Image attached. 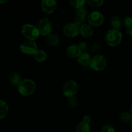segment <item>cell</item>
Returning <instances> with one entry per match:
<instances>
[{
    "label": "cell",
    "instance_id": "cell-27",
    "mask_svg": "<svg viewBox=\"0 0 132 132\" xmlns=\"http://www.w3.org/2000/svg\"><path fill=\"white\" fill-rule=\"evenodd\" d=\"M101 48H102V46L99 43H94L92 46V50L94 53L98 52L100 51Z\"/></svg>",
    "mask_w": 132,
    "mask_h": 132
},
{
    "label": "cell",
    "instance_id": "cell-4",
    "mask_svg": "<svg viewBox=\"0 0 132 132\" xmlns=\"http://www.w3.org/2000/svg\"><path fill=\"white\" fill-rule=\"evenodd\" d=\"M78 86L76 81L70 80L64 83L62 88V93L65 96L69 98L75 96L78 92Z\"/></svg>",
    "mask_w": 132,
    "mask_h": 132
},
{
    "label": "cell",
    "instance_id": "cell-1",
    "mask_svg": "<svg viewBox=\"0 0 132 132\" xmlns=\"http://www.w3.org/2000/svg\"><path fill=\"white\" fill-rule=\"evenodd\" d=\"M18 91L23 96H28L33 94L36 89V83L32 80L26 79L21 81L17 86Z\"/></svg>",
    "mask_w": 132,
    "mask_h": 132
},
{
    "label": "cell",
    "instance_id": "cell-13",
    "mask_svg": "<svg viewBox=\"0 0 132 132\" xmlns=\"http://www.w3.org/2000/svg\"><path fill=\"white\" fill-rule=\"evenodd\" d=\"M91 57L88 53H82L81 55L77 58L78 63L81 66H87L90 64Z\"/></svg>",
    "mask_w": 132,
    "mask_h": 132
},
{
    "label": "cell",
    "instance_id": "cell-3",
    "mask_svg": "<svg viewBox=\"0 0 132 132\" xmlns=\"http://www.w3.org/2000/svg\"><path fill=\"white\" fill-rule=\"evenodd\" d=\"M21 32L27 40L34 41L40 36V32L37 27L31 24H25L21 28Z\"/></svg>",
    "mask_w": 132,
    "mask_h": 132
},
{
    "label": "cell",
    "instance_id": "cell-12",
    "mask_svg": "<svg viewBox=\"0 0 132 132\" xmlns=\"http://www.w3.org/2000/svg\"><path fill=\"white\" fill-rule=\"evenodd\" d=\"M79 34H80L81 36L85 38H88L93 36V29L90 24H84L80 27Z\"/></svg>",
    "mask_w": 132,
    "mask_h": 132
},
{
    "label": "cell",
    "instance_id": "cell-2",
    "mask_svg": "<svg viewBox=\"0 0 132 132\" xmlns=\"http://www.w3.org/2000/svg\"><path fill=\"white\" fill-rule=\"evenodd\" d=\"M105 41L110 46H116L121 43L122 34L120 30L111 29L106 32L105 35Z\"/></svg>",
    "mask_w": 132,
    "mask_h": 132
},
{
    "label": "cell",
    "instance_id": "cell-20",
    "mask_svg": "<svg viewBox=\"0 0 132 132\" xmlns=\"http://www.w3.org/2000/svg\"><path fill=\"white\" fill-rule=\"evenodd\" d=\"M120 121L124 123H128L132 121V116L129 112H124L120 114Z\"/></svg>",
    "mask_w": 132,
    "mask_h": 132
},
{
    "label": "cell",
    "instance_id": "cell-31",
    "mask_svg": "<svg viewBox=\"0 0 132 132\" xmlns=\"http://www.w3.org/2000/svg\"><path fill=\"white\" fill-rule=\"evenodd\" d=\"M130 36H131V37H132V28H131V32H130Z\"/></svg>",
    "mask_w": 132,
    "mask_h": 132
},
{
    "label": "cell",
    "instance_id": "cell-22",
    "mask_svg": "<svg viewBox=\"0 0 132 132\" xmlns=\"http://www.w3.org/2000/svg\"><path fill=\"white\" fill-rule=\"evenodd\" d=\"M122 24L126 28V29L132 28V16L128 15L124 18L122 20Z\"/></svg>",
    "mask_w": 132,
    "mask_h": 132
},
{
    "label": "cell",
    "instance_id": "cell-5",
    "mask_svg": "<svg viewBox=\"0 0 132 132\" xmlns=\"http://www.w3.org/2000/svg\"><path fill=\"white\" fill-rule=\"evenodd\" d=\"M107 61L104 56L102 55H96L91 58L90 62L91 68L94 71H102L106 68Z\"/></svg>",
    "mask_w": 132,
    "mask_h": 132
},
{
    "label": "cell",
    "instance_id": "cell-24",
    "mask_svg": "<svg viewBox=\"0 0 132 132\" xmlns=\"http://www.w3.org/2000/svg\"><path fill=\"white\" fill-rule=\"evenodd\" d=\"M80 48V51H81L82 53H85L87 51H88L89 49V45L87 43L85 42V41H83V42H81L79 43V45H78Z\"/></svg>",
    "mask_w": 132,
    "mask_h": 132
},
{
    "label": "cell",
    "instance_id": "cell-28",
    "mask_svg": "<svg viewBox=\"0 0 132 132\" xmlns=\"http://www.w3.org/2000/svg\"><path fill=\"white\" fill-rule=\"evenodd\" d=\"M91 117L89 116H85L83 117L82 122H84V123H86L89 125L91 122Z\"/></svg>",
    "mask_w": 132,
    "mask_h": 132
},
{
    "label": "cell",
    "instance_id": "cell-8",
    "mask_svg": "<svg viewBox=\"0 0 132 132\" xmlns=\"http://www.w3.org/2000/svg\"><path fill=\"white\" fill-rule=\"evenodd\" d=\"M79 29L80 27L76 25L74 23H67L63 28V34L67 37L72 38L79 34Z\"/></svg>",
    "mask_w": 132,
    "mask_h": 132
},
{
    "label": "cell",
    "instance_id": "cell-26",
    "mask_svg": "<svg viewBox=\"0 0 132 132\" xmlns=\"http://www.w3.org/2000/svg\"><path fill=\"white\" fill-rule=\"evenodd\" d=\"M102 132H115V128L111 125H105L102 127Z\"/></svg>",
    "mask_w": 132,
    "mask_h": 132
},
{
    "label": "cell",
    "instance_id": "cell-18",
    "mask_svg": "<svg viewBox=\"0 0 132 132\" xmlns=\"http://www.w3.org/2000/svg\"><path fill=\"white\" fill-rule=\"evenodd\" d=\"M34 57L35 60L38 62H43L47 58V54L44 50H38L34 54Z\"/></svg>",
    "mask_w": 132,
    "mask_h": 132
},
{
    "label": "cell",
    "instance_id": "cell-32",
    "mask_svg": "<svg viewBox=\"0 0 132 132\" xmlns=\"http://www.w3.org/2000/svg\"><path fill=\"white\" fill-rule=\"evenodd\" d=\"M131 127H132V121L131 122Z\"/></svg>",
    "mask_w": 132,
    "mask_h": 132
},
{
    "label": "cell",
    "instance_id": "cell-29",
    "mask_svg": "<svg viewBox=\"0 0 132 132\" xmlns=\"http://www.w3.org/2000/svg\"><path fill=\"white\" fill-rule=\"evenodd\" d=\"M6 2H7V1H6V0H0V3L1 4H4Z\"/></svg>",
    "mask_w": 132,
    "mask_h": 132
},
{
    "label": "cell",
    "instance_id": "cell-6",
    "mask_svg": "<svg viewBox=\"0 0 132 132\" xmlns=\"http://www.w3.org/2000/svg\"><path fill=\"white\" fill-rule=\"evenodd\" d=\"M37 28L40 32V34L43 36H47L51 34L53 30V24L48 18H43L38 23Z\"/></svg>",
    "mask_w": 132,
    "mask_h": 132
},
{
    "label": "cell",
    "instance_id": "cell-25",
    "mask_svg": "<svg viewBox=\"0 0 132 132\" xmlns=\"http://www.w3.org/2000/svg\"><path fill=\"white\" fill-rule=\"evenodd\" d=\"M67 103L70 108H75L78 106V100L75 97H72L69 98L67 100Z\"/></svg>",
    "mask_w": 132,
    "mask_h": 132
},
{
    "label": "cell",
    "instance_id": "cell-10",
    "mask_svg": "<svg viewBox=\"0 0 132 132\" xmlns=\"http://www.w3.org/2000/svg\"><path fill=\"white\" fill-rule=\"evenodd\" d=\"M57 6V2L54 0H43L41 1V9L47 14L54 12Z\"/></svg>",
    "mask_w": 132,
    "mask_h": 132
},
{
    "label": "cell",
    "instance_id": "cell-11",
    "mask_svg": "<svg viewBox=\"0 0 132 132\" xmlns=\"http://www.w3.org/2000/svg\"><path fill=\"white\" fill-rule=\"evenodd\" d=\"M66 54L69 57L75 59V58H78L79 56L81 55L82 52L78 45H71L66 49Z\"/></svg>",
    "mask_w": 132,
    "mask_h": 132
},
{
    "label": "cell",
    "instance_id": "cell-19",
    "mask_svg": "<svg viewBox=\"0 0 132 132\" xmlns=\"http://www.w3.org/2000/svg\"><path fill=\"white\" fill-rule=\"evenodd\" d=\"M76 132H90V126L89 125L84 123L82 121L79 122L76 127Z\"/></svg>",
    "mask_w": 132,
    "mask_h": 132
},
{
    "label": "cell",
    "instance_id": "cell-9",
    "mask_svg": "<svg viewBox=\"0 0 132 132\" xmlns=\"http://www.w3.org/2000/svg\"><path fill=\"white\" fill-rule=\"evenodd\" d=\"M88 21L91 26L94 27H100L104 22L103 14L98 11L93 12L88 16Z\"/></svg>",
    "mask_w": 132,
    "mask_h": 132
},
{
    "label": "cell",
    "instance_id": "cell-17",
    "mask_svg": "<svg viewBox=\"0 0 132 132\" xmlns=\"http://www.w3.org/2000/svg\"><path fill=\"white\" fill-rule=\"evenodd\" d=\"M21 76L18 72H12L9 76V81L13 85H17L21 82Z\"/></svg>",
    "mask_w": 132,
    "mask_h": 132
},
{
    "label": "cell",
    "instance_id": "cell-21",
    "mask_svg": "<svg viewBox=\"0 0 132 132\" xmlns=\"http://www.w3.org/2000/svg\"><path fill=\"white\" fill-rule=\"evenodd\" d=\"M85 3H86V1H84V0H71L70 1L71 6L76 9V10L84 7Z\"/></svg>",
    "mask_w": 132,
    "mask_h": 132
},
{
    "label": "cell",
    "instance_id": "cell-23",
    "mask_svg": "<svg viewBox=\"0 0 132 132\" xmlns=\"http://www.w3.org/2000/svg\"><path fill=\"white\" fill-rule=\"evenodd\" d=\"M104 1H102V0H88V1H86L87 4H88L89 6L94 8L100 7L104 5Z\"/></svg>",
    "mask_w": 132,
    "mask_h": 132
},
{
    "label": "cell",
    "instance_id": "cell-15",
    "mask_svg": "<svg viewBox=\"0 0 132 132\" xmlns=\"http://www.w3.org/2000/svg\"><path fill=\"white\" fill-rule=\"evenodd\" d=\"M110 23H111V27H113V29L117 30H119L122 26V21L116 15L113 16L111 18Z\"/></svg>",
    "mask_w": 132,
    "mask_h": 132
},
{
    "label": "cell",
    "instance_id": "cell-7",
    "mask_svg": "<svg viewBox=\"0 0 132 132\" xmlns=\"http://www.w3.org/2000/svg\"><path fill=\"white\" fill-rule=\"evenodd\" d=\"M20 50L23 53L28 55H34L38 50L37 45L34 41L26 40L21 44Z\"/></svg>",
    "mask_w": 132,
    "mask_h": 132
},
{
    "label": "cell",
    "instance_id": "cell-14",
    "mask_svg": "<svg viewBox=\"0 0 132 132\" xmlns=\"http://www.w3.org/2000/svg\"><path fill=\"white\" fill-rule=\"evenodd\" d=\"M9 113V106L3 100H0V120L3 119Z\"/></svg>",
    "mask_w": 132,
    "mask_h": 132
},
{
    "label": "cell",
    "instance_id": "cell-30",
    "mask_svg": "<svg viewBox=\"0 0 132 132\" xmlns=\"http://www.w3.org/2000/svg\"><path fill=\"white\" fill-rule=\"evenodd\" d=\"M129 113H130L132 116V105L130 106V109H129Z\"/></svg>",
    "mask_w": 132,
    "mask_h": 132
},
{
    "label": "cell",
    "instance_id": "cell-16",
    "mask_svg": "<svg viewBox=\"0 0 132 132\" xmlns=\"http://www.w3.org/2000/svg\"><path fill=\"white\" fill-rule=\"evenodd\" d=\"M47 41L51 46H56L59 44L60 39L56 34H50L47 36Z\"/></svg>",
    "mask_w": 132,
    "mask_h": 132
}]
</instances>
